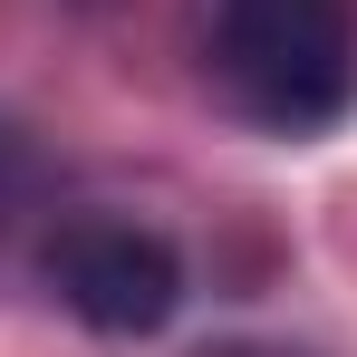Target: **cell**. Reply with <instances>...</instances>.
<instances>
[{
    "instance_id": "obj_4",
    "label": "cell",
    "mask_w": 357,
    "mask_h": 357,
    "mask_svg": "<svg viewBox=\"0 0 357 357\" xmlns=\"http://www.w3.org/2000/svg\"><path fill=\"white\" fill-rule=\"evenodd\" d=\"M10 174H20V155H10V145H0V193H10Z\"/></svg>"
},
{
    "instance_id": "obj_2",
    "label": "cell",
    "mask_w": 357,
    "mask_h": 357,
    "mask_svg": "<svg viewBox=\"0 0 357 357\" xmlns=\"http://www.w3.org/2000/svg\"><path fill=\"white\" fill-rule=\"evenodd\" d=\"M39 280L59 290V309L97 338H155L183 309V261L165 232L145 222H116V213H77L49 232L39 251Z\"/></svg>"
},
{
    "instance_id": "obj_3",
    "label": "cell",
    "mask_w": 357,
    "mask_h": 357,
    "mask_svg": "<svg viewBox=\"0 0 357 357\" xmlns=\"http://www.w3.org/2000/svg\"><path fill=\"white\" fill-rule=\"evenodd\" d=\"M213 357H299V348H261V338H241V348H213Z\"/></svg>"
},
{
    "instance_id": "obj_1",
    "label": "cell",
    "mask_w": 357,
    "mask_h": 357,
    "mask_svg": "<svg viewBox=\"0 0 357 357\" xmlns=\"http://www.w3.org/2000/svg\"><path fill=\"white\" fill-rule=\"evenodd\" d=\"M213 68L251 126L319 135L357 97V20L348 0H213Z\"/></svg>"
}]
</instances>
